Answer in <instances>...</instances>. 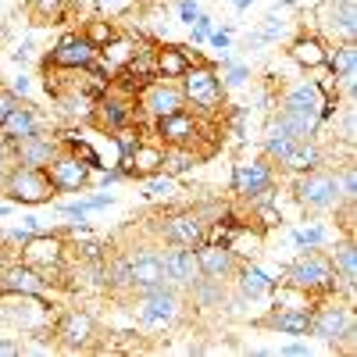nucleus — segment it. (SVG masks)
I'll use <instances>...</instances> for the list:
<instances>
[{
    "mask_svg": "<svg viewBox=\"0 0 357 357\" xmlns=\"http://www.w3.org/2000/svg\"><path fill=\"white\" fill-rule=\"evenodd\" d=\"M307 336H314L318 343L333 347V350H347L354 354L357 347V314H354V301H340V296H325V304H311V329Z\"/></svg>",
    "mask_w": 357,
    "mask_h": 357,
    "instance_id": "1",
    "label": "nucleus"
},
{
    "mask_svg": "<svg viewBox=\"0 0 357 357\" xmlns=\"http://www.w3.org/2000/svg\"><path fill=\"white\" fill-rule=\"evenodd\" d=\"M279 282L296 289V293H304V296H333L343 286L340 275H336V268H333V261H329V250H321V247H311L296 261H289L282 268Z\"/></svg>",
    "mask_w": 357,
    "mask_h": 357,
    "instance_id": "2",
    "label": "nucleus"
},
{
    "mask_svg": "<svg viewBox=\"0 0 357 357\" xmlns=\"http://www.w3.org/2000/svg\"><path fill=\"white\" fill-rule=\"evenodd\" d=\"M129 307L139 314V325L143 329H175L186 314V293L172 286V282H158L151 289H139L132 293Z\"/></svg>",
    "mask_w": 357,
    "mask_h": 357,
    "instance_id": "3",
    "label": "nucleus"
},
{
    "mask_svg": "<svg viewBox=\"0 0 357 357\" xmlns=\"http://www.w3.org/2000/svg\"><path fill=\"white\" fill-rule=\"evenodd\" d=\"M54 318H57L54 304H47L40 293H8V289H0V321L15 325L18 333H29L36 340H50Z\"/></svg>",
    "mask_w": 357,
    "mask_h": 357,
    "instance_id": "4",
    "label": "nucleus"
},
{
    "mask_svg": "<svg viewBox=\"0 0 357 357\" xmlns=\"http://www.w3.org/2000/svg\"><path fill=\"white\" fill-rule=\"evenodd\" d=\"M293 200L304 215H329V211H340V183H336V172L333 168H311V172H301L293 175Z\"/></svg>",
    "mask_w": 357,
    "mask_h": 357,
    "instance_id": "5",
    "label": "nucleus"
},
{
    "mask_svg": "<svg viewBox=\"0 0 357 357\" xmlns=\"http://www.w3.org/2000/svg\"><path fill=\"white\" fill-rule=\"evenodd\" d=\"M275 183H279V168L264 154L243 158L232 165V193L240 200H247L250 207L275 204Z\"/></svg>",
    "mask_w": 357,
    "mask_h": 357,
    "instance_id": "6",
    "label": "nucleus"
},
{
    "mask_svg": "<svg viewBox=\"0 0 357 357\" xmlns=\"http://www.w3.org/2000/svg\"><path fill=\"white\" fill-rule=\"evenodd\" d=\"M178 89L186 97V107H193L200 118H218V111L225 107V86L215 65H190L178 79Z\"/></svg>",
    "mask_w": 357,
    "mask_h": 357,
    "instance_id": "7",
    "label": "nucleus"
},
{
    "mask_svg": "<svg viewBox=\"0 0 357 357\" xmlns=\"http://www.w3.org/2000/svg\"><path fill=\"white\" fill-rule=\"evenodd\" d=\"M50 340L57 350H68V354H79V350H93L97 340H100V325L89 311H57L54 325H50Z\"/></svg>",
    "mask_w": 357,
    "mask_h": 357,
    "instance_id": "8",
    "label": "nucleus"
},
{
    "mask_svg": "<svg viewBox=\"0 0 357 357\" xmlns=\"http://www.w3.org/2000/svg\"><path fill=\"white\" fill-rule=\"evenodd\" d=\"M0 193L8 197V204H29V207L54 204V197H57L50 175L43 168H25V165H11Z\"/></svg>",
    "mask_w": 357,
    "mask_h": 357,
    "instance_id": "9",
    "label": "nucleus"
},
{
    "mask_svg": "<svg viewBox=\"0 0 357 357\" xmlns=\"http://www.w3.org/2000/svg\"><path fill=\"white\" fill-rule=\"evenodd\" d=\"M154 132L161 136V146H186V151H197V154L204 158L200 143H204V136H207V118H200L197 111L183 107V111H175V114L158 118Z\"/></svg>",
    "mask_w": 357,
    "mask_h": 357,
    "instance_id": "10",
    "label": "nucleus"
},
{
    "mask_svg": "<svg viewBox=\"0 0 357 357\" xmlns=\"http://www.w3.org/2000/svg\"><path fill=\"white\" fill-rule=\"evenodd\" d=\"M22 261L40 268V272L54 282H61L65 275V264H68V247L61 236H50V232H33L29 240L22 243Z\"/></svg>",
    "mask_w": 357,
    "mask_h": 357,
    "instance_id": "11",
    "label": "nucleus"
},
{
    "mask_svg": "<svg viewBox=\"0 0 357 357\" xmlns=\"http://www.w3.org/2000/svg\"><path fill=\"white\" fill-rule=\"evenodd\" d=\"M207 236V218L197 207H175L158 218V240L175 247H200Z\"/></svg>",
    "mask_w": 357,
    "mask_h": 357,
    "instance_id": "12",
    "label": "nucleus"
},
{
    "mask_svg": "<svg viewBox=\"0 0 357 357\" xmlns=\"http://www.w3.org/2000/svg\"><path fill=\"white\" fill-rule=\"evenodd\" d=\"M89 122H93L97 129H104V132H118V129H126V126H136V100L129 93H122V89H111L107 86V93H100L93 100Z\"/></svg>",
    "mask_w": 357,
    "mask_h": 357,
    "instance_id": "13",
    "label": "nucleus"
},
{
    "mask_svg": "<svg viewBox=\"0 0 357 357\" xmlns=\"http://www.w3.org/2000/svg\"><path fill=\"white\" fill-rule=\"evenodd\" d=\"M321 33L336 43H354L357 40V0H325L314 11Z\"/></svg>",
    "mask_w": 357,
    "mask_h": 357,
    "instance_id": "14",
    "label": "nucleus"
},
{
    "mask_svg": "<svg viewBox=\"0 0 357 357\" xmlns=\"http://www.w3.org/2000/svg\"><path fill=\"white\" fill-rule=\"evenodd\" d=\"M97 47L89 43L82 33H65L47 54V68H61V72H79V68H89L97 61Z\"/></svg>",
    "mask_w": 357,
    "mask_h": 357,
    "instance_id": "15",
    "label": "nucleus"
},
{
    "mask_svg": "<svg viewBox=\"0 0 357 357\" xmlns=\"http://www.w3.org/2000/svg\"><path fill=\"white\" fill-rule=\"evenodd\" d=\"M47 175H50V183H54V190L57 193H79V190H86L89 183H93V168H86L68 146H61L54 158H50V165L43 168Z\"/></svg>",
    "mask_w": 357,
    "mask_h": 357,
    "instance_id": "16",
    "label": "nucleus"
},
{
    "mask_svg": "<svg viewBox=\"0 0 357 357\" xmlns=\"http://www.w3.org/2000/svg\"><path fill=\"white\" fill-rule=\"evenodd\" d=\"M183 107H186V97H183V89H178V79H154L151 86L139 89V111L151 118V122L183 111Z\"/></svg>",
    "mask_w": 357,
    "mask_h": 357,
    "instance_id": "17",
    "label": "nucleus"
},
{
    "mask_svg": "<svg viewBox=\"0 0 357 357\" xmlns=\"http://www.w3.org/2000/svg\"><path fill=\"white\" fill-rule=\"evenodd\" d=\"M161 261H165V279L178 289H190L200 279V261H197V247H175V243H161Z\"/></svg>",
    "mask_w": 357,
    "mask_h": 357,
    "instance_id": "18",
    "label": "nucleus"
},
{
    "mask_svg": "<svg viewBox=\"0 0 357 357\" xmlns=\"http://www.w3.org/2000/svg\"><path fill=\"white\" fill-rule=\"evenodd\" d=\"M129 268H132V293L139 289H151L165 279V261H161V247H129Z\"/></svg>",
    "mask_w": 357,
    "mask_h": 357,
    "instance_id": "19",
    "label": "nucleus"
},
{
    "mask_svg": "<svg viewBox=\"0 0 357 357\" xmlns=\"http://www.w3.org/2000/svg\"><path fill=\"white\" fill-rule=\"evenodd\" d=\"M54 286H57L54 279H47L40 268L25 264V261H11V264L0 268V289H8V293H40V296H47Z\"/></svg>",
    "mask_w": 357,
    "mask_h": 357,
    "instance_id": "20",
    "label": "nucleus"
},
{
    "mask_svg": "<svg viewBox=\"0 0 357 357\" xmlns=\"http://www.w3.org/2000/svg\"><path fill=\"white\" fill-rule=\"evenodd\" d=\"M257 325L261 329H272V333H286V336H307L311 304H282V301H275V307L268 311Z\"/></svg>",
    "mask_w": 357,
    "mask_h": 357,
    "instance_id": "21",
    "label": "nucleus"
},
{
    "mask_svg": "<svg viewBox=\"0 0 357 357\" xmlns=\"http://www.w3.org/2000/svg\"><path fill=\"white\" fill-rule=\"evenodd\" d=\"M197 261H200V275L207 279H232L236 275V268H240V254H236L229 243H211V240H204L197 247Z\"/></svg>",
    "mask_w": 357,
    "mask_h": 357,
    "instance_id": "22",
    "label": "nucleus"
},
{
    "mask_svg": "<svg viewBox=\"0 0 357 357\" xmlns=\"http://www.w3.org/2000/svg\"><path fill=\"white\" fill-rule=\"evenodd\" d=\"M11 146V158L15 165H25V168H47L50 158L61 151V139L57 136H47V132H36V136H25L18 143H8Z\"/></svg>",
    "mask_w": 357,
    "mask_h": 357,
    "instance_id": "23",
    "label": "nucleus"
},
{
    "mask_svg": "<svg viewBox=\"0 0 357 357\" xmlns=\"http://www.w3.org/2000/svg\"><path fill=\"white\" fill-rule=\"evenodd\" d=\"M36 132H43V118L33 104H18L4 122H0V139L4 143H18V139L36 136Z\"/></svg>",
    "mask_w": 357,
    "mask_h": 357,
    "instance_id": "24",
    "label": "nucleus"
},
{
    "mask_svg": "<svg viewBox=\"0 0 357 357\" xmlns=\"http://www.w3.org/2000/svg\"><path fill=\"white\" fill-rule=\"evenodd\" d=\"M321 97H325V93L318 89L314 79H301V82L286 86V93H282V100H279L275 107H282V111H301V114H314V118H318Z\"/></svg>",
    "mask_w": 357,
    "mask_h": 357,
    "instance_id": "25",
    "label": "nucleus"
},
{
    "mask_svg": "<svg viewBox=\"0 0 357 357\" xmlns=\"http://www.w3.org/2000/svg\"><path fill=\"white\" fill-rule=\"evenodd\" d=\"M329 261H333L336 275L347 289V301H354V286H357V243H354V236H343V240L329 250Z\"/></svg>",
    "mask_w": 357,
    "mask_h": 357,
    "instance_id": "26",
    "label": "nucleus"
},
{
    "mask_svg": "<svg viewBox=\"0 0 357 357\" xmlns=\"http://www.w3.org/2000/svg\"><path fill=\"white\" fill-rule=\"evenodd\" d=\"M232 279H236V289H240L243 301H257V296L272 293V289L279 286V279H272L264 268H257V264H250V261H243L240 268H236Z\"/></svg>",
    "mask_w": 357,
    "mask_h": 357,
    "instance_id": "27",
    "label": "nucleus"
},
{
    "mask_svg": "<svg viewBox=\"0 0 357 357\" xmlns=\"http://www.w3.org/2000/svg\"><path fill=\"white\" fill-rule=\"evenodd\" d=\"M325 165V151H321V143L318 139H301V143H293V151L275 165L289 175H301V172H311V168H321Z\"/></svg>",
    "mask_w": 357,
    "mask_h": 357,
    "instance_id": "28",
    "label": "nucleus"
},
{
    "mask_svg": "<svg viewBox=\"0 0 357 357\" xmlns=\"http://www.w3.org/2000/svg\"><path fill=\"white\" fill-rule=\"evenodd\" d=\"M325 54H329V47H325L321 36H314V33H301V36L289 43V57L301 68H307V72L325 68Z\"/></svg>",
    "mask_w": 357,
    "mask_h": 357,
    "instance_id": "29",
    "label": "nucleus"
},
{
    "mask_svg": "<svg viewBox=\"0 0 357 357\" xmlns=\"http://www.w3.org/2000/svg\"><path fill=\"white\" fill-rule=\"evenodd\" d=\"M154 65H158V79H183L186 68L193 65L190 47H161V50H154Z\"/></svg>",
    "mask_w": 357,
    "mask_h": 357,
    "instance_id": "30",
    "label": "nucleus"
},
{
    "mask_svg": "<svg viewBox=\"0 0 357 357\" xmlns=\"http://www.w3.org/2000/svg\"><path fill=\"white\" fill-rule=\"evenodd\" d=\"M186 296L193 301V307H200V311L225 307V279H207V275H200V279L186 289Z\"/></svg>",
    "mask_w": 357,
    "mask_h": 357,
    "instance_id": "31",
    "label": "nucleus"
},
{
    "mask_svg": "<svg viewBox=\"0 0 357 357\" xmlns=\"http://www.w3.org/2000/svg\"><path fill=\"white\" fill-rule=\"evenodd\" d=\"M293 136L286 132V126L279 122V118H272V122H268V129H264V139H261V154L272 161V165H279L289 151H293Z\"/></svg>",
    "mask_w": 357,
    "mask_h": 357,
    "instance_id": "32",
    "label": "nucleus"
},
{
    "mask_svg": "<svg viewBox=\"0 0 357 357\" xmlns=\"http://www.w3.org/2000/svg\"><path fill=\"white\" fill-rule=\"evenodd\" d=\"M161 158H165V146L161 143H139L136 154L126 161V168H129L132 178H146V175L161 172Z\"/></svg>",
    "mask_w": 357,
    "mask_h": 357,
    "instance_id": "33",
    "label": "nucleus"
},
{
    "mask_svg": "<svg viewBox=\"0 0 357 357\" xmlns=\"http://www.w3.org/2000/svg\"><path fill=\"white\" fill-rule=\"evenodd\" d=\"M25 11L36 25H61L72 11V0H25Z\"/></svg>",
    "mask_w": 357,
    "mask_h": 357,
    "instance_id": "34",
    "label": "nucleus"
},
{
    "mask_svg": "<svg viewBox=\"0 0 357 357\" xmlns=\"http://www.w3.org/2000/svg\"><path fill=\"white\" fill-rule=\"evenodd\" d=\"M357 68V47L354 43H336L329 54H325V72L333 79H347Z\"/></svg>",
    "mask_w": 357,
    "mask_h": 357,
    "instance_id": "35",
    "label": "nucleus"
},
{
    "mask_svg": "<svg viewBox=\"0 0 357 357\" xmlns=\"http://www.w3.org/2000/svg\"><path fill=\"white\" fill-rule=\"evenodd\" d=\"M200 165L197 151H186V146H165V158H161V172L168 175H186L190 168Z\"/></svg>",
    "mask_w": 357,
    "mask_h": 357,
    "instance_id": "36",
    "label": "nucleus"
},
{
    "mask_svg": "<svg viewBox=\"0 0 357 357\" xmlns=\"http://www.w3.org/2000/svg\"><path fill=\"white\" fill-rule=\"evenodd\" d=\"M132 50H136V43H132V40H126L122 33H118L107 47H100V54H97V57H100V61H104L111 72H118V68H122V65L129 61V57H132Z\"/></svg>",
    "mask_w": 357,
    "mask_h": 357,
    "instance_id": "37",
    "label": "nucleus"
},
{
    "mask_svg": "<svg viewBox=\"0 0 357 357\" xmlns=\"http://www.w3.org/2000/svg\"><path fill=\"white\" fill-rule=\"evenodd\" d=\"M172 193H175V175L154 172V175L143 178V197H146V200H168Z\"/></svg>",
    "mask_w": 357,
    "mask_h": 357,
    "instance_id": "38",
    "label": "nucleus"
},
{
    "mask_svg": "<svg viewBox=\"0 0 357 357\" xmlns=\"http://www.w3.org/2000/svg\"><path fill=\"white\" fill-rule=\"evenodd\" d=\"M82 36L100 50V47H107V43L118 36V29H114V22H107V18H89V22L82 25Z\"/></svg>",
    "mask_w": 357,
    "mask_h": 357,
    "instance_id": "39",
    "label": "nucleus"
},
{
    "mask_svg": "<svg viewBox=\"0 0 357 357\" xmlns=\"http://www.w3.org/2000/svg\"><path fill=\"white\" fill-rule=\"evenodd\" d=\"M114 136V146H118V165H126L132 154H136V146L143 143L139 139V126H126V129H118V132H111Z\"/></svg>",
    "mask_w": 357,
    "mask_h": 357,
    "instance_id": "40",
    "label": "nucleus"
},
{
    "mask_svg": "<svg viewBox=\"0 0 357 357\" xmlns=\"http://www.w3.org/2000/svg\"><path fill=\"white\" fill-rule=\"evenodd\" d=\"M289 240L301 247V250H311V247H325L329 243V229L325 225H307V229H293Z\"/></svg>",
    "mask_w": 357,
    "mask_h": 357,
    "instance_id": "41",
    "label": "nucleus"
},
{
    "mask_svg": "<svg viewBox=\"0 0 357 357\" xmlns=\"http://www.w3.org/2000/svg\"><path fill=\"white\" fill-rule=\"evenodd\" d=\"M336 183H340L343 204H354L357 200V168H354V161H347V165L336 168Z\"/></svg>",
    "mask_w": 357,
    "mask_h": 357,
    "instance_id": "42",
    "label": "nucleus"
},
{
    "mask_svg": "<svg viewBox=\"0 0 357 357\" xmlns=\"http://www.w3.org/2000/svg\"><path fill=\"white\" fill-rule=\"evenodd\" d=\"M68 151H72V154H75V158H79L86 168H93V172L100 168V154H97V151H93V146H89L86 139H68Z\"/></svg>",
    "mask_w": 357,
    "mask_h": 357,
    "instance_id": "43",
    "label": "nucleus"
},
{
    "mask_svg": "<svg viewBox=\"0 0 357 357\" xmlns=\"http://www.w3.org/2000/svg\"><path fill=\"white\" fill-rule=\"evenodd\" d=\"M254 75H250V65H240V61H232L229 68H225V75H222V86L225 89H236V86H247Z\"/></svg>",
    "mask_w": 357,
    "mask_h": 357,
    "instance_id": "44",
    "label": "nucleus"
},
{
    "mask_svg": "<svg viewBox=\"0 0 357 357\" xmlns=\"http://www.w3.org/2000/svg\"><path fill=\"white\" fill-rule=\"evenodd\" d=\"M75 254H79V261H104V257L111 254V247L100 243V240H82V243L75 247Z\"/></svg>",
    "mask_w": 357,
    "mask_h": 357,
    "instance_id": "45",
    "label": "nucleus"
},
{
    "mask_svg": "<svg viewBox=\"0 0 357 357\" xmlns=\"http://www.w3.org/2000/svg\"><path fill=\"white\" fill-rule=\"evenodd\" d=\"M261 36H264L268 43H275V40L282 36V18H279L275 11H272V15L264 18V29H261Z\"/></svg>",
    "mask_w": 357,
    "mask_h": 357,
    "instance_id": "46",
    "label": "nucleus"
},
{
    "mask_svg": "<svg viewBox=\"0 0 357 357\" xmlns=\"http://www.w3.org/2000/svg\"><path fill=\"white\" fill-rule=\"evenodd\" d=\"M18 104H22V100L11 93V89H0V122H4V118H8V114H11Z\"/></svg>",
    "mask_w": 357,
    "mask_h": 357,
    "instance_id": "47",
    "label": "nucleus"
},
{
    "mask_svg": "<svg viewBox=\"0 0 357 357\" xmlns=\"http://www.w3.org/2000/svg\"><path fill=\"white\" fill-rule=\"evenodd\" d=\"M11 165H15V158H11V146H8L4 139H0V186H4V178H8Z\"/></svg>",
    "mask_w": 357,
    "mask_h": 357,
    "instance_id": "48",
    "label": "nucleus"
},
{
    "mask_svg": "<svg viewBox=\"0 0 357 357\" xmlns=\"http://www.w3.org/2000/svg\"><path fill=\"white\" fill-rule=\"evenodd\" d=\"M197 15H200V4H197V0H178V18H183L186 25H193Z\"/></svg>",
    "mask_w": 357,
    "mask_h": 357,
    "instance_id": "49",
    "label": "nucleus"
},
{
    "mask_svg": "<svg viewBox=\"0 0 357 357\" xmlns=\"http://www.w3.org/2000/svg\"><path fill=\"white\" fill-rule=\"evenodd\" d=\"M18 354H25V347H22V343L0 336V357H18Z\"/></svg>",
    "mask_w": 357,
    "mask_h": 357,
    "instance_id": "50",
    "label": "nucleus"
},
{
    "mask_svg": "<svg viewBox=\"0 0 357 357\" xmlns=\"http://www.w3.org/2000/svg\"><path fill=\"white\" fill-rule=\"evenodd\" d=\"M279 354H282V357H307V354H311V347H307V343H286Z\"/></svg>",
    "mask_w": 357,
    "mask_h": 357,
    "instance_id": "51",
    "label": "nucleus"
},
{
    "mask_svg": "<svg viewBox=\"0 0 357 357\" xmlns=\"http://www.w3.org/2000/svg\"><path fill=\"white\" fill-rule=\"evenodd\" d=\"M33 50H36V47H33V40H25V43L15 50V61H18V65H25L29 57H33Z\"/></svg>",
    "mask_w": 357,
    "mask_h": 357,
    "instance_id": "52",
    "label": "nucleus"
},
{
    "mask_svg": "<svg viewBox=\"0 0 357 357\" xmlns=\"http://www.w3.org/2000/svg\"><path fill=\"white\" fill-rule=\"evenodd\" d=\"M29 86H33V82H29V75H18V79L11 82V93H15V97H25Z\"/></svg>",
    "mask_w": 357,
    "mask_h": 357,
    "instance_id": "53",
    "label": "nucleus"
},
{
    "mask_svg": "<svg viewBox=\"0 0 357 357\" xmlns=\"http://www.w3.org/2000/svg\"><path fill=\"white\" fill-rule=\"evenodd\" d=\"M207 43L218 47V50H229V33H225V29H222V33H211V36H207Z\"/></svg>",
    "mask_w": 357,
    "mask_h": 357,
    "instance_id": "54",
    "label": "nucleus"
},
{
    "mask_svg": "<svg viewBox=\"0 0 357 357\" xmlns=\"http://www.w3.org/2000/svg\"><path fill=\"white\" fill-rule=\"evenodd\" d=\"M232 4H236V8H240V11H247V8L254 4V0H232Z\"/></svg>",
    "mask_w": 357,
    "mask_h": 357,
    "instance_id": "55",
    "label": "nucleus"
},
{
    "mask_svg": "<svg viewBox=\"0 0 357 357\" xmlns=\"http://www.w3.org/2000/svg\"><path fill=\"white\" fill-rule=\"evenodd\" d=\"M279 4H282V8H293V4H296V0H279Z\"/></svg>",
    "mask_w": 357,
    "mask_h": 357,
    "instance_id": "56",
    "label": "nucleus"
}]
</instances>
